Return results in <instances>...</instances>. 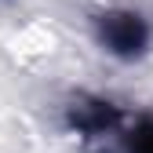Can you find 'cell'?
Here are the masks:
<instances>
[{
  "label": "cell",
  "instance_id": "3957f363",
  "mask_svg": "<svg viewBox=\"0 0 153 153\" xmlns=\"http://www.w3.org/2000/svg\"><path fill=\"white\" fill-rule=\"evenodd\" d=\"M117 153H153V113H139L128 120Z\"/></svg>",
  "mask_w": 153,
  "mask_h": 153
},
{
  "label": "cell",
  "instance_id": "6da1fadb",
  "mask_svg": "<svg viewBox=\"0 0 153 153\" xmlns=\"http://www.w3.org/2000/svg\"><path fill=\"white\" fill-rule=\"evenodd\" d=\"M62 120L69 128V135H76L84 142V149H91V153H117L131 113L120 102L106 99V95L76 91L62 106Z\"/></svg>",
  "mask_w": 153,
  "mask_h": 153
},
{
  "label": "cell",
  "instance_id": "7a4b0ae2",
  "mask_svg": "<svg viewBox=\"0 0 153 153\" xmlns=\"http://www.w3.org/2000/svg\"><path fill=\"white\" fill-rule=\"evenodd\" d=\"M91 36L106 55L120 62H139L153 48V22L139 7H124V4H109L91 11Z\"/></svg>",
  "mask_w": 153,
  "mask_h": 153
}]
</instances>
